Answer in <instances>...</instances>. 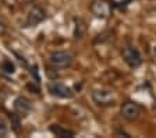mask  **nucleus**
Segmentation results:
<instances>
[{"label":"nucleus","mask_w":156,"mask_h":138,"mask_svg":"<svg viewBox=\"0 0 156 138\" xmlns=\"http://www.w3.org/2000/svg\"><path fill=\"white\" fill-rule=\"evenodd\" d=\"M121 57L130 69H138L142 66V55L135 45H126L121 50Z\"/></svg>","instance_id":"1"},{"label":"nucleus","mask_w":156,"mask_h":138,"mask_svg":"<svg viewBox=\"0 0 156 138\" xmlns=\"http://www.w3.org/2000/svg\"><path fill=\"white\" fill-rule=\"evenodd\" d=\"M91 98L96 106L101 108H109L117 103V99L110 89H94L91 94Z\"/></svg>","instance_id":"2"},{"label":"nucleus","mask_w":156,"mask_h":138,"mask_svg":"<svg viewBox=\"0 0 156 138\" xmlns=\"http://www.w3.org/2000/svg\"><path fill=\"white\" fill-rule=\"evenodd\" d=\"M49 63L56 69H70L74 63V57L66 50H57L49 56Z\"/></svg>","instance_id":"3"},{"label":"nucleus","mask_w":156,"mask_h":138,"mask_svg":"<svg viewBox=\"0 0 156 138\" xmlns=\"http://www.w3.org/2000/svg\"><path fill=\"white\" fill-rule=\"evenodd\" d=\"M120 115L127 122H136L142 115V106L134 101H127L120 106Z\"/></svg>","instance_id":"4"},{"label":"nucleus","mask_w":156,"mask_h":138,"mask_svg":"<svg viewBox=\"0 0 156 138\" xmlns=\"http://www.w3.org/2000/svg\"><path fill=\"white\" fill-rule=\"evenodd\" d=\"M48 92L52 96H56V98L60 99H71L74 98V91H73L70 87H67L63 82L58 81H52L48 84Z\"/></svg>","instance_id":"5"},{"label":"nucleus","mask_w":156,"mask_h":138,"mask_svg":"<svg viewBox=\"0 0 156 138\" xmlns=\"http://www.w3.org/2000/svg\"><path fill=\"white\" fill-rule=\"evenodd\" d=\"M112 9H113V4L107 0H94L89 6V10L94 14L96 18H109L112 14Z\"/></svg>","instance_id":"6"},{"label":"nucleus","mask_w":156,"mask_h":138,"mask_svg":"<svg viewBox=\"0 0 156 138\" xmlns=\"http://www.w3.org/2000/svg\"><path fill=\"white\" fill-rule=\"evenodd\" d=\"M45 18H46V11L41 6H34L29 10L28 16H27V21L24 27H36L42 21H45Z\"/></svg>","instance_id":"7"},{"label":"nucleus","mask_w":156,"mask_h":138,"mask_svg":"<svg viewBox=\"0 0 156 138\" xmlns=\"http://www.w3.org/2000/svg\"><path fill=\"white\" fill-rule=\"evenodd\" d=\"M13 108L17 115H20L21 117H27V116L31 113V110H32V103H31V101H29L28 98H25V96H17V98L14 99Z\"/></svg>","instance_id":"8"},{"label":"nucleus","mask_w":156,"mask_h":138,"mask_svg":"<svg viewBox=\"0 0 156 138\" xmlns=\"http://www.w3.org/2000/svg\"><path fill=\"white\" fill-rule=\"evenodd\" d=\"M74 39L75 41H81L84 39V36L87 35V23L84 18L81 17H74Z\"/></svg>","instance_id":"9"},{"label":"nucleus","mask_w":156,"mask_h":138,"mask_svg":"<svg viewBox=\"0 0 156 138\" xmlns=\"http://www.w3.org/2000/svg\"><path fill=\"white\" fill-rule=\"evenodd\" d=\"M49 131L58 138H73L75 135V133L73 130H68V128L63 127L60 124H52L49 127Z\"/></svg>","instance_id":"10"},{"label":"nucleus","mask_w":156,"mask_h":138,"mask_svg":"<svg viewBox=\"0 0 156 138\" xmlns=\"http://www.w3.org/2000/svg\"><path fill=\"white\" fill-rule=\"evenodd\" d=\"M9 119L10 123H11V131L16 133V134H20L21 133V116L17 115L16 112L9 113Z\"/></svg>","instance_id":"11"},{"label":"nucleus","mask_w":156,"mask_h":138,"mask_svg":"<svg viewBox=\"0 0 156 138\" xmlns=\"http://www.w3.org/2000/svg\"><path fill=\"white\" fill-rule=\"evenodd\" d=\"M0 69H2V71L4 73V74H9V76H13L14 73H16V64H14L11 60H3V63H2V66H0Z\"/></svg>","instance_id":"12"},{"label":"nucleus","mask_w":156,"mask_h":138,"mask_svg":"<svg viewBox=\"0 0 156 138\" xmlns=\"http://www.w3.org/2000/svg\"><path fill=\"white\" fill-rule=\"evenodd\" d=\"M29 73H31V77H32L34 82H38V84H41V76H39L38 64H34V66L29 67Z\"/></svg>","instance_id":"13"},{"label":"nucleus","mask_w":156,"mask_h":138,"mask_svg":"<svg viewBox=\"0 0 156 138\" xmlns=\"http://www.w3.org/2000/svg\"><path fill=\"white\" fill-rule=\"evenodd\" d=\"M7 135H9V126H7V123L4 120L0 119V137L6 138Z\"/></svg>","instance_id":"14"},{"label":"nucleus","mask_w":156,"mask_h":138,"mask_svg":"<svg viewBox=\"0 0 156 138\" xmlns=\"http://www.w3.org/2000/svg\"><path fill=\"white\" fill-rule=\"evenodd\" d=\"M56 70H57V69L52 66V67H49L48 71H46V73H48V77L52 80V81H56V80L58 78V74H57V71H56Z\"/></svg>","instance_id":"15"},{"label":"nucleus","mask_w":156,"mask_h":138,"mask_svg":"<svg viewBox=\"0 0 156 138\" xmlns=\"http://www.w3.org/2000/svg\"><path fill=\"white\" fill-rule=\"evenodd\" d=\"M131 2H134V0H121V2H117V3H114L113 6L117 7V9H124V7H127L128 4L131 3Z\"/></svg>","instance_id":"16"},{"label":"nucleus","mask_w":156,"mask_h":138,"mask_svg":"<svg viewBox=\"0 0 156 138\" xmlns=\"http://www.w3.org/2000/svg\"><path fill=\"white\" fill-rule=\"evenodd\" d=\"M114 135H116V137H120V135H121V137H126V138L130 137V134H128V133H126V131H123V130H119V131H116V134H114Z\"/></svg>","instance_id":"17"},{"label":"nucleus","mask_w":156,"mask_h":138,"mask_svg":"<svg viewBox=\"0 0 156 138\" xmlns=\"http://www.w3.org/2000/svg\"><path fill=\"white\" fill-rule=\"evenodd\" d=\"M6 34V24L0 20V35H4Z\"/></svg>","instance_id":"18"},{"label":"nucleus","mask_w":156,"mask_h":138,"mask_svg":"<svg viewBox=\"0 0 156 138\" xmlns=\"http://www.w3.org/2000/svg\"><path fill=\"white\" fill-rule=\"evenodd\" d=\"M153 55H155V56H156V46H155V48H153Z\"/></svg>","instance_id":"19"}]
</instances>
